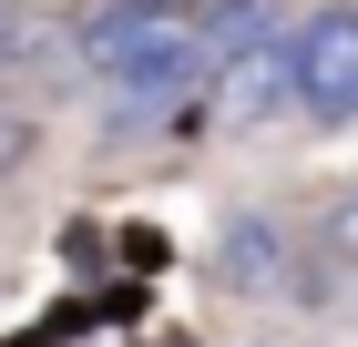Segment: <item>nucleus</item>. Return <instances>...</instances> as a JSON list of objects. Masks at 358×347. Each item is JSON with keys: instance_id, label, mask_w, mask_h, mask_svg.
<instances>
[{"instance_id": "nucleus-1", "label": "nucleus", "mask_w": 358, "mask_h": 347, "mask_svg": "<svg viewBox=\"0 0 358 347\" xmlns=\"http://www.w3.org/2000/svg\"><path fill=\"white\" fill-rule=\"evenodd\" d=\"M276 52L297 123H358V0H317L297 31H276Z\"/></svg>"}, {"instance_id": "nucleus-5", "label": "nucleus", "mask_w": 358, "mask_h": 347, "mask_svg": "<svg viewBox=\"0 0 358 347\" xmlns=\"http://www.w3.org/2000/svg\"><path fill=\"white\" fill-rule=\"evenodd\" d=\"M10 41H21V0H0V61H10Z\"/></svg>"}, {"instance_id": "nucleus-2", "label": "nucleus", "mask_w": 358, "mask_h": 347, "mask_svg": "<svg viewBox=\"0 0 358 347\" xmlns=\"http://www.w3.org/2000/svg\"><path fill=\"white\" fill-rule=\"evenodd\" d=\"M225 276L236 286H287V235H276L266 214H236L225 225Z\"/></svg>"}, {"instance_id": "nucleus-3", "label": "nucleus", "mask_w": 358, "mask_h": 347, "mask_svg": "<svg viewBox=\"0 0 358 347\" xmlns=\"http://www.w3.org/2000/svg\"><path fill=\"white\" fill-rule=\"evenodd\" d=\"M317 266H338V276H358V184L338 194L328 214H317Z\"/></svg>"}, {"instance_id": "nucleus-4", "label": "nucleus", "mask_w": 358, "mask_h": 347, "mask_svg": "<svg viewBox=\"0 0 358 347\" xmlns=\"http://www.w3.org/2000/svg\"><path fill=\"white\" fill-rule=\"evenodd\" d=\"M123 10H154V21H185V10H205V0H123Z\"/></svg>"}]
</instances>
